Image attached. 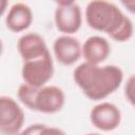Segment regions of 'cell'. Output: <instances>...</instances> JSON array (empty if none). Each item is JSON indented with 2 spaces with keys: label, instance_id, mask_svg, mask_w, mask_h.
<instances>
[{
  "label": "cell",
  "instance_id": "15",
  "mask_svg": "<svg viewBox=\"0 0 135 135\" xmlns=\"http://www.w3.org/2000/svg\"><path fill=\"white\" fill-rule=\"evenodd\" d=\"M2 51H3V44H2V41H1V39H0V56H1V54H2Z\"/></svg>",
  "mask_w": 135,
  "mask_h": 135
},
{
  "label": "cell",
  "instance_id": "9",
  "mask_svg": "<svg viewBox=\"0 0 135 135\" xmlns=\"http://www.w3.org/2000/svg\"><path fill=\"white\" fill-rule=\"evenodd\" d=\"M17 49L23 61L40 58L50 52L44 39L37 33L22 35L17 42Z\"/></svg>",
  "mask_w": 135,
  "mask_h": 135
},
{
  "label": "cell",
  "instance_id": "7",
  "mask_svg": "<svg viewBox=\"0 0 135 135\" xmlns=\"http://www.w3.org/2000/svg\"><path fill=\"white\" fill-rule=\"evenodd\" d=\"M92 124L103 132H110L117 129L121 121L120 110L113 103L101 102L96 104L90 112Z\"/></svg>",
  "mask_w": 135,
  "mask_h": 135
},
{
  "label": "cell",
  "instance_id": "2",
  "mask_svg": "<svg viewBox=\"0 0 135 135\" xmlns=\"http://www.w3.org/2000/svg\"><path fill=\"white\" fill-rule=\"evenodd\" d=\"M88 25L98 32L108 34L117 42H124L133 36V23L114 3L103 0H94L85 8Z\"/></svg>",
  "mask_w": 135,
  "mask_h": 135
},
{
  "label": "cell",
  "instance_id": "12",
  "mask_svg": "<svg viewBox=\"0 0 135 135\" xmlns=\"http://www.w3.org/2000/svg\"><path fill=\"white\" fill-rule=\"evenodd\" d=\"M19 135H65V133L58 128L49 127L42 123H34L21 131Z\"/></svg>",
  "mask_w": 135,
  "mask_h": 135
},
{
  "label": "cell",
  "instance_id": "3",
  "mask_svg": "<svg viewBox=\"0 0 135 135\" xmlns=\"http://www.w3.org/2000/svg\"><path fill=\"white\" fill-rule=\"evenodd\" d=\"M19 100L30 110L44 114L59 112L65 102L64 92L55 85L33 88L25 83L18 88Z\"/></svg>",
  "mask_w": 135,
  "mask_h": 135
},
{
  "label": "cell",
  "instance_id": "16",
  "mask_svg": "<svg viewBox=\"0 0 135 135\" xmlns=\"http://www.w3.org/2000/svg\"><path fill=\"white\" fill-rule=\"evenodd\" d=\"M85 135H100L98 133H89V134H85Z\"/></svg>",
  "mask_w": 135,
  "mask_h": 135
},
{
  "label": "cell",
  "instance_id": "13",
  "mask_svg": "<svg viewBox=\"0 0 135 135\" xmlns=\"http://www.w3.org/2000/svg\"><path fill=\"white\" fill-rule=\"evenodd\" d=\"M133 80H134V78L132 76L126 86V97H128V99L131 103H133Z\"/></svg>",
  "mask_w": 135,
  "mask_h": 135
},
{
  "label": "cell",
  "instance_id": "5",
  "mask_svg": "<svg viewBox=\"0 0 135 135\" xmlns=\"http://www.w3.org/2000/svg\"><path fill=\"white\" fill-rule=\"evenodd\" d=\"M24 123V113L18 102L9 96H0V133L19 135Z\"/></svg>",
  "mask_w": 135,
  "mask_h": 135
},
{
  "label": "cell",
  "instance_id": "4",
  "mask_svg": "<svg viewBox=\"0 0 135 135\" xmlns=\"http://www.w3.org/2000/svg\"><path fill=\"white\" fill-rule=\"evenodd\" d=\"M53 74L54 63L50 52L40 58L24 61L21 70L24 83L37 89L44 86V84L52 79Z\"/></svg>",
  "mask_w": 135,
  "mask_h": 135
},
{
  "label": "cell",
  "instance_id": "6",
  "mask_svg": "<svg viewBox=\"0 0 135 135\" xmlns=\"http://www.w3.org/2000/svg\"><path fill=\"white\" fill-rule=\"evenodd\" d=\"M54 14L57 30L63 34L76 33L82 23L81 8L75 1H58Z\"/></svg>",
  "mask_w": 135,
  "mask_h": 135
},
{
  "label": "cell",
  "instance_id": "11",
  "mask_svg": "<svg viewBox=\"0 0 135 135\" xmlns=\"http://www.w3.org/2000/svg\"><path fill=\"white\" fill-rule=\"evenodd\" d=\"M33 22V13L28 5L24 3H15L8 11L5 18L7 28L14 33H20L28 28Z\"/></svg>",
  "mask_w": 135,
  "mask_h": 135
},
{
  "label": "cell",
  "instance_id": "10",
  "mask_svg": "<svg viewBox=\"0 0 135 135\" xmlns=\"http://www.w3.org/2000/svg\"><path fill=\"white\" fill-rule=\"evenodd\" d=\"M110 53L111 45L109 41L101 36L89 37L81 47V55L85 59V62L96 65L103 62Z\"/></svg>",
  "mask_w": 135,
  "mask_h": 135
},
{
  "label": "cell",
  "instance_id": "8",
  "mask_svg": "<svg viewBox=\"0 0 135 135\" xmlns=\"http://www.w3.org/2000/svg\"><path fill=\"white\" fill-rule=\"evenodd\" d=\"M53 51L58 62L63 65H72L81 56L79 41L69 35L58 37L53 44Z\"/></svg>",
  "mask_w": 135,
  "mask_h": 135
},
{
  "label": "cell",
  "instance_id": "1",
  "mask_svg": "<svg viewBox=\"0 0 135 135\" xmlns=\"http://www.w3.org/2000/svg\"><path fill=\"white\" fill-rule=\"evenodd\" d=\"M73 78L89 99L98 101L118 90L123 80V73L117 65L99 66L83 62L74 70Z\"/></svg>",
  "mask_w": 135,
  "mask_h": 135
},
{
  "label": "cell",
  "instance_id": "14",
  "mask_svg": "<svg viewBox=\"0 0 135 135\" xmlns=\"http://www.w3.org/2000/svg\"><path fill=\"white\" fill-rule=\"evenodd\" d=\"M7 1H5V0H0V16H2L3 14H4V12H5V9H6V7H7Z\"/></svg>",
  "mask_w": 135,
  "mask_h": 135
}]
</instances>
